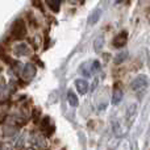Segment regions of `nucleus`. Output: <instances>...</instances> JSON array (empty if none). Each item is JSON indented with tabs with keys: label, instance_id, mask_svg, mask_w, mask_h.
Returning <instances> with one entry per match:
<instances>
[{
	"label": "nucleus",
	"instance_id": "nucleus-1",
	"mask_svg": "<svg viewBox=\"0 0 150 150\" xmlns=\"http://www.w3.org/2000/svg\"><path fill=\"white\" fill-rule=\"evenodd\" d=\"M9 34H11V38H13V40H23L26 36V25L23 18H17L12 24Z\"/></svg>",
	"mask_w": 150,
	"mask_h": 150
},
{
	"label": "nucleus",
	"instance_id": "nucleus-2",
	"mask_svg": "<svg viewBox=\"0 0 150 150\" xmlns=\"http://www.w3.org/2000/svg\"><path fill=\"white\" fill-rule=\"evenodd\" d=\"M146 84H148V76L144 74L138 75V76H136L134 79L132 80V83H130V88H132L133 91H140L142 90V88L146 87Z\"/></svg>",
	"mask_w": 150,
	"mask_h": 150
},
{
	"label": "nucleus",
	"instance_id": "nucleus-3",
	"mask_svg": "<svg viewBox=\"0 0 150 150\" xmlns=\"http://www.w3.org/2000/svg\"><path fill=\"white\" fill-rule=\"evenodd\" d=\"M127 42H128V32L122 30L117 36H115V38L112 40V46L115 49H121V47H124L127 45Z\"/></svg>",
	"mask_w": 150,
	"mask_h": 150
},
{
	"label": "nucleus",
	"instance_id": "nucleus-4",
	"mask_svg": "<svg viewBox=\"0 0 150 150\" xmlns=\"http://www.w3.org/2000/svg\"><path fill=\"white\" fill-rule=\"evenodd\" d=\"M40 127H41L42 132L45 133V136H47V137H50V136L54 133V125H53L52 119H50L49 116H45L44 119L41 120V124H40Z\"/></svg>",
	"mask_w": 150,
	"mask_h": 150
},
{
	"label": "nucleus",
	"instance_id": "nucleus-5",
	"mask_svg": "<svg viewBox=\"0 0 150 150\" xmlns=\"http://www.w3.org/2000/svg\"><path fill=\"white\" fill-rule=\"evenodd\" d=\"M37 69L33 63H26L25 67H23V73H21V76L25 80H32L34 76H36Z\"/></svg>",
	"mask_w": 150,
	"mask_h": 150
},
{
	"label": "nucleus",
	"instance_id": "nucleus-6",
	"mask_svg": "<svg viewBox=\"0 0 150 150\" xmlns=\"http://www.w3.org/2000/svg\"><path fill=\"white\" fill-rule=\"evenodd\" d=\"M122 96H124V93H122V90L120 88V84L117 83V84L115 86V88H113L112 104H113V105H117V104H120V103H121V100H122Z\"/></svg>",
	"mask_w": 150,
	"mask_h": 150
},
{
	"label": "nucleus",
	"instance_id": "nucleus-7",
	"mask_svg": "<svg viewBox=\"0 0 150 150\" xmlns=\"http://www.w3.org/2000/svg\"><path fill=\"white\" fill-rule=\"evenodd\" d=\"M88 87H90V84H88V82L86 79H76L75 80V88L78 90V92H79L80 95H86L88 91Z\"/></svg>",
	"mask_w": 150,
	"mask_h": 150
},
{
	"label": "nucleus",
	"instance_id": "nucleus-8",
	"mask_svg": "<svg viewBox=\"0 0 150 150\" xmlns=\"http://www.w3.org/2000/svg\"><path fill=\"white\" fill-rule=\"evenodd\" d=\"M79 73L83 75V76L88 78L92 75V62H90V61H87V62L82 63L79 67Z\"/></svg>",
	"mask_w": 150,
	"mask_h": 150
},
{
	"label": "nucleus",
	"instance_id": "nucleus-9",
	"mask_svg": "<svg viewBox=\"0 0 150 150\" xmlns=\"http://www.w3.org/2000/svg\"><path fill=\"white\" fill-rule=\"evenodd\" d=\"M101 13H103V11H101L100 8H98V9H95L92 13H91L90 18H88V24H90V25H95V24L98 23L99 20H100V17H101Z\"/></svg>",
	"mask_w": 150,
	"mask_h": 150
},
{
	"label": "nucleus",
	"instance_id": "nucleus-10",
	"mask_svg": "<svg viewBox=\"0 0 150 150\" xmlns=\"http://www.w3.org/2000/svg\"><path fill=\"white\" fill-rule=\"evenodd\" d=\"M15 54L16 55H26L29 54V46L26 44H20L15 46Z\"/></svg>",
	"mask_w": 150,
	"mask_h": 150
},
{
	"label": "nucleus",
	"instance_id": "nucleus-11",
	"mask_svg": "<svg viewBox=\"0 0 150 150\" xmlns=\"http://www.w3.org/2000/svg\"><path fill=\"white\" fill-rule=\"evenodd\" d=\"M103 46H104V36H98L93 40V50L99 53Z\"/></svg>",
	"mask_w": 150,
	"mask_h": 150
},
{
	"label": "nucleus",
	"instance_id": "nucleus-12",
	"mask_svg": "<svg viewBox=\"0 0 150 150\" xmlns=\"http://www.w3.org/2000/svg\"><path fill=\"white\" fill-rule=\"evenodd\" d=\"M67 101H69V104H70L71 107H78V104H79L78 96L75 95V93H74L71 90L67 92Z\"/></svg>",
	"mask_w": 150,
	"mask_h": 150
},
{
	"label": "nucleus",
	"instance_id": "nucleus-13",
	"mask_svg": "<svg viewBox=\"0 0 150 150\" xmlns=\"http://www.w3.org/2000/svg\"><path fill=\"white\" fill-rule=\"evenodd\" d=\"M47 5L50 7V9L54 11V12H58L61 8V3H62V0H46Z\"/></svg>",
	"mask_w": 150,
	"mask_h": 150
},
{
	"label": "nucleus",
	"instance_id": "nucleus-14",
	"mask_svg": "<svg viewBox=\"0 0 150 150\" xmlns=\"http://www.w3.org/2000/svg\"><path fill=\"white\" fill-rule=\"evenodd\" d=\"M136 112H137V105H136V104H130L127 111V119L128 120L133 119V117L136 116Z\"/></svg>",
	"mask_w": 150,
	"mask_h": 150
},
{
	"label": "nucleus",
	"instance_id": "nucleus-15",
	"mask_svg": "<svg viewBox=\"0 0 150 150\" xmlns=\"http://www.w3.org/2000/svg\"><path fill=\"white\" fill-rule=\"evenodd\" d=\"M32 120H33V122H38L41 120V109L34 108L32 111Z\"/></svg>",
	"mask_w": 150,
	"mask_h": 150
},
{
	"label": "nucleus",
	"instance_id": "nucleus-16",
	"mask_svg": "<svg viewBox=\"0 0 150 150\" xmlns=\"http://www.w3.org/2000/svg\"><path fill=\"white\" fill-rule=\"evenodd\" d=\"M127 55H128V53L127 52H122V53H120L119 55H117L116 58H115V63H121V62H124L125 59H127Z\"/></svg>",
	"mask_w": 150,
	"mask_h": 150
},
{
	"label": "nucleus",
	"instance_id": "nucleus-17",
	"mask_svg": "<svg viewBox=\"0 0 150 150\" xmlns=\"http://www.w3.org/2000/svg\"><path fill=\"white\" fill-rule=\"evenodd\" d=\"M100 67H101V65L99 61H92V74L100 71Z\"/></svg>",
	"mask_w": 150,
	"mask_h": 150
},
{
	"label": "nucleus",
	"instance_id": "nucleus-18",
	"mask_svg": "<svg viewBox=\"0 0 150 150\" xmlns=\"http://www.w3.org/2000/svg\"><path fill=\"white\" fill-rule=\"evenodd\" d=\"M32 4H33L34 7H37L38 9L44 11V4H42V0H32Z\"/></svg>",
	"mask_w": 150,
	"mask_h": 150
},
{
	"label": "nucleus",
	"instance_id": "nucleus-19",
	"mask_svg": "<svg viewBox=\"0 0 150 150\" xmlns=\"http://www.w3.org/2000/svg\"><path fill=\"white\" fill-rule=\"evenodd\" d=\"M98 82H99V80H98V78H95V83H92V91L96 88V86H98Z\"/></svg>",
	"mask_w": 150,
	"mask_h": 150
},
{
	"label": "nucleus",
	"instance_id": "nucleus-20",
	"mask_svg": "<svg viewBox=\"0 0 150 150\" xmlns=\"http://www.w3.org/2000/svg\"><path fill=\"white\" fill-rule=\"evenodd\" d=\"M122 1V0H116V3H121Z\"/></svg>",
	"mask_w": 150,
	"mask_h": 150
}]
</instances>
